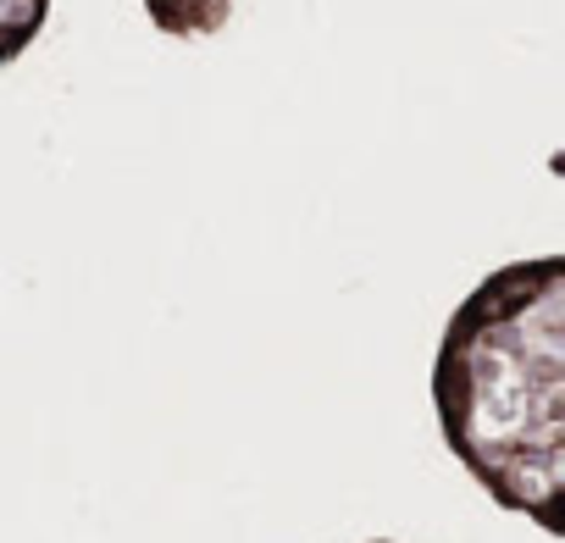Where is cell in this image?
Masks as SVG:
<instances>
[{"instance_id":"6da1fadb","label":"cell","mask_w":565,"mask_h":543,"mask_svg":"<svg viewBox=\"0 0 565 543\" xmlns=\"http://www.w3.org/2000/svg\"><path fill=\"white\" fill-rule=\"evenodd\" d=\"M455 460L548 537L565 532V260H510L455 306L433 355Z\"/></svg>"},{"instance_id":"7a4b0ae2","label":"cell","mask_w":565,"mask_h":543,"mask_svg":"<svg viewBox=\"0 0 565 543\" xmlns=\"http://www.w3.org/2000/svg\"><path fill=\"white\" fill-rule=\"evenodd\" d=\"M377 543H388V537H377Z\"/></svg>"}]
</instances>
